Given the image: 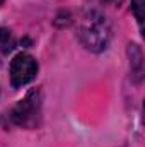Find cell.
Instances as JSON below:
<instances>
[{"instance_id":"6da1fadb","label":"cell","mask_w":145,"mask_h":147,"mask_svg":"<svg viewBox=\"0 0 145 147\" xmlns=\"http://www.w3.org/2000/svg\"><path fill=\"white\" fill-rule=\"evenodd\" d=\"M79 39L94 53L104 51L111 39V28L108 19L97 10H87L79 21Z\"/></svg>"},{"instance_id":"7a4b0ae2","label":"cell","mask_w":145,"mask_h":147,"mask_svg":"<svg viewBox=\"0 0 145 147\" xmlns=\"http://www.w3.org/2000/svg\"><path fill=\"white\" fill-rule=\"evenodd\" d=\"M12 121L22 128H36L41 121V91L33 89L12 110Z\"/></svg>"},{"instance_id":"3957f363","label":"cell","mask_w":145,"mask_h":147,"mask_svg":"<svg viewBox=\"0 0 145 147\" xmlns=\"http://www.w3.org/2000/svg\"><path fill=\"white\" fill-rule=\"evenodd\" d=\"M38 74V62L28 53H19L10 62V84L12 87H22L29 84Z\"/></svg>"},{"instance_id":"277c9868","label":"cell","mask_w":145,"mask_h":147,"mask_svg":"<svg viewBox=\"0 0 145 147\" xmlns=\"http://www.w3.org/2000/svg\"><path fill=\"white\" fill-rule=\"evenodd\" d=\"M15 46V39L10 29L0 28V51L2 53H10Z\"/></svg>"},{"instance_id":"5b68a950","label":"cell","mask_w":145,"mask_h":147,"mask_svg":"<svg viewBox=\"0 0 145 147\" xmlns=\"http://www.w3.org/2000/svg\"><path fill=\"white\" fill-rule=\"evenodd\" d=\"M144 7L145 0H132V12H133L135 19L138 21L140 28H144Z\"/></svg>"}]
</instances>
